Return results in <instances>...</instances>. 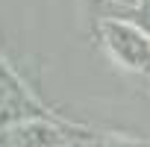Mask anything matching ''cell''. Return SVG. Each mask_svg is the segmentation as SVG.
I'll use <instances>...</instances> for the list:
<instances>
[{
    "instance_id": "obj_2",
    "label": "cell",
    "mask_w": 150,
    "mask_h": 147,
    "mask_svg": "<svg viewBox=\"0 0 150 147\" xmlns=\"http://www.w3.org/2000/svg\"><path fill=\"white\" fill-rule=\"evenodd\" d=\"M74 127L56 118H18L0 127V147H62L71 141Z\"/></svg>"
},
{
    "instance_id": "obj_1",
    "label": "cell",
    "mask_w": 150,
    "mask_h": 147,
    "mask_svg": "<svg viewBox=\"0 0 150 147\" xmlns=\"http://www.w3.org/2000/svg\"><path fill=\"white\" fill-rule=\"evenodd\" d=\"M94 35L109 62L135 77H150V30L129 15H97Z\"/></svg>"
},
{
    "instance_id": "obj_3",
    "label": "cell",
    "mask_w": 150,
    "mask_h": 147,
    "mask_svg": "<svg viewBox=\"0 0 150 147\" xmlns=\"http://www.w3.org/2000/svg\"><path fill=\"white\" fill-rule=\"evenodd\" d=\"M83 147H150V141L121 135V132H97V135H88V141Z\"/></svg>"
}]
</instances>
